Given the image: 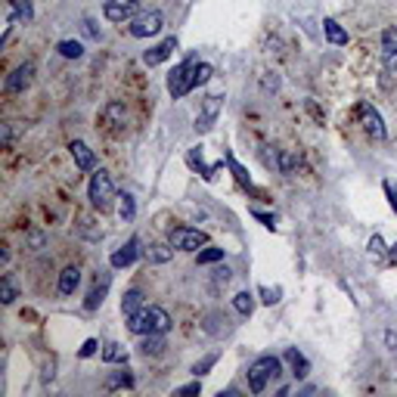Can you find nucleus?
Segmentation results:
<instances>
[{"mask_svg": "<svg viewBox=\"0 0 397 397\" xmlns=\"http://www.w3.org/2000/svg\"><path fill=\"white\" fill-rule=\"evenodd\" d=\"M382 50H385V53H397V28H388V32L382 34Z\"/></svg>", "mask_w": 397, "mask_h": 397, "instance_id": "7c9ffc66", "label": "nucleus"}, {"mask_svg": "<svg viewBox=\"0 0 397 397\" xmlns=\"http://www.w3.org/2000/svg\"><path fill=\"white\" fill-rule=\"evenodd\" d=\"M251 214H255V218L261 221L264 227H270V230H273V214H264V211H251Z\"/></svg>", "mask_w": 397, "mask_h": 397, "instance_id": "ea45409f", "label": "nucleus"}, {"mask_svg": "<svg viewBox=\"0 0 397 397\" xmlns=\"http://www.w3.org/2000/svg\"><path fill=\"white\" fill-rule=\"evenodd\" d=\"M10 10L19 22H32V0H10Z\"/></svg>", "mask_w": 397, "mask_h": 397, "instance_id": "5701e85b", "label": "nucleus"}, {"mask_svg": "<svg viewBox=\"0 0 397 397\" xmlns=\"http://www.w3.org/2000/svg\"><path fill=\"white\" fill-rule=\"evenodd\" d=\"M388 261H394V264H397V242L391 245V249H388Z\"/></svg>", "mask_w": 397, "mask_h": 397, "instance_id": "a18cd8bd", "label": "nucleus"}, {"mask_svg": "<svg viewBox=\"0 0 397 397\" xmlns=\"http://www.w3.org/2000/svg\"><path fill=\"white\" fill-rule=\"evenodd\" d=\"M186 162H190V168H196L205 180H214V177H218V168H221V165H205V162H202V153H199V149H190V153H186Z\"/></svg>", "mask_w": 397, "mask_h": 397, "instance_id": "4468645a", "label": "nucleus"}, {"mask_svg": "<svg viewBox=\"0 0 397 397\" xmlns=\"http://www.w3.org/2000/svg\"><path fill=\"white\" fill-rule=\"evenodd\" d=\"M174 50H177V41L174 38H165L162 44H155L153 50H146V53H143V62H146V66H162V62L168 60Z\"/></svg>", "mask_w": 397, "mask_h": 397, "instance_id": "f8f14e48", "label": "nucleus"}, {"mask_svg": "<svg viewBox=\"0 0 397 397\" xmlns=\"http://www.w3.org/2000/svg\"><path fill=\"white\" fill-rule=\"evenodd\" d=\"M103 13L109 22H131L140 16V6H137V0H106Z\"/></svg>", "mask_w": 397, "mask_h": 397, "instance_id": "0eeeda50", "label": "nucleus"}, {"mask_svg": "<svg viewBox=\"0 0 397 397\" xmlns=\"http://www.w3.org/2000/svg\"><path fill=\"white\" fill-rule=\"evenodd\" d=\"M137 255H140V239L134 236V239H127V245H121V249L112 255V267H127V264H134Z\"/></svg>", "mask_w": 397, "mask_h": 397, "instance_id": "ddd939ff", "label": "nucleus"}, {"mask_svg": "<svg viewBox=\"0 0 397 397\" xmlns=\"http://www.w3.org/2000/svg\"><path fill=\"white\" fill-rule=\"evenodd\" d=\"M227 162H230V168H233V174H236V180H239V183H242V186H251V177H249V174H245V168H242V165H239V162H236V158H233V155H230V158H227Z\"/></svg>", "mask_w": 397, "mask_h": 397, "instance_id": "473e14b6", "label": "nucleus"}, {"mask_svg": "<svg viewBox=\"0 0 397 397\" xmlns=\"http://www.w3.org/2000/svg\"><path fill=\"white\" fill-rule=\"evenodd\" d=\"M103 118H106V125H121V121H125V103H109Z\"/></svg>", "mask_w": 397, "mask_h": 397, "instance_id": "393cba45", "label": "nucleus"}, {"mask_svg": "<svg viewBox=\"0 0 397 397\" xmlns=\"http://www.w3.org/2000/svg\"><path fill=\"white\" fill-rule=\"evenodd\" d=\"M218 112H221V97H205V103H202V112L196 115V131L199 134H208L214 127V121H218Z\"/></svg>", "mask_w": 397, "mask_h": 397, "instance_id": "6e6552de", "label": "nucleus"}, {"mask_svg": "<svg viewBox=\"0 0 397 397\" xmlns=\"http://www.w3.org/2000/svg\"><path fill=\"white\" fill-rule=\"evenodd\" d=\"M211 75H214V69L208 66V62H199V66H196V75H193V78H196V88H202V84L211 81Z\"/></svg>", "mask_w": 397, "mask_h": 397, "instance_id": "c756f323", "label": "nucleus"}, {"mask_svg": "<svg viewBox=\"0 0 397 397\" xmlns=\"http://www.w3.org/2000/svg\"><path fill=\"white\" fill-rule=\"evenodd\" d=\"M103 360H106V363H127V348H125V344H118V342L106 344Z\"/></svg>", "mask_w": 397, "mask_h": 397, "instance_id": "aec40b11", "label": "nucleus"}, {"mask_svg": "<svg viewBox=\"0 0 397 397\" xmlns=\"http://www.w3.org/2000/svg\"><path fill=\"white\" fill-rule=\"evenodd\" d=\"M143 307H146V305H143V292H140V288H127L125 298H121V314L134 316L137 310H143Z\"/></svg>", "mask_w": 397, "mask_h": 397, "instance_id": "f3484780", "label": "nucleus"}, {"mask_svg": "<svg viewBox=\"0 0 397 397\" xmlns=\"http://www.w3.org/2000/svg\"><path fill=\"white\" fill-rule=\"evenodd\" d=\"M56 50H60V56H66V60H81V56H84L81 41H60Z\"/></svg>", "mask_w": 397, "mask_h": 397, "instance_id": "412c9836", "label": "nucleus"}, {"mask_svg": "<svg viewBox=\"0 0 397 397\" xmlns=\"http://www.w3.org/2000/svg\"><path fill=\"white\" fill-rule=\"evenodd\" d=\"M131 385H134L131 372H118V375H109V379H106V388H109V391H115V388H131Z\"/></svg>", "mask_w": 397, "mask_h": 397, "instance_id": "bb28decb", "label": "nucleus"}, {"mask_svg": "<svg viewBox=\"0 0 397 397\" xmlns=\"http://www.w3.org/2000/svg\"><path fill=\"white\" fill-rule=\"evenodd\" d=\"M106 288H109V277H106L97 288H90V295H88V301H84V307H88V310H97L99 305H103V298H106Z\"/></svg>", "mask_w": 397, "mask_h": 397, "instance_id": "4be33fe9", "label": "nucleus"}, {"mask_svg": "<svg viewBox=\"0 0 397 397\" xmlns=\"http://www.w3.org/2000/svg\"><path fill=\"white\" fill-rule=\"evenodd\" d=\"M140 351L146 354V357H158V354L165 351V338L158 335V332H155V335H143V342H140Z\"/></svg>", "mask_w": 397, "mask_h": 397, "instance_id": "6ab92c4d", "label": "nucleus"}, {"mask_svg": "<svg viewBox=\"0 0 397 397\" xmlns=\"http://www.w3.org/2000/svg\"><path fill=\"white\" fill-rule=\"evenodd\" d=\"M32 78H34V62H25V66L13 69V75L6 78V90H10V93H22L28 84H32Z\"/></svg>", "mask_w": 397, "mask_h": 397, "instance_id": "9d476101", "label": "nucleus"}, {"mask_svg": "<svg viewBox=\"0 0 397 397\" xmlns=\"http://www.w3.org/2000/svg\"><path fill=\"white\" fill-rule=\"evenodd\" d=\"M295 165H298V155H295V153H283V155H279V171H283V174H292Z\"/></svg>", "mask_w": 397, "mask_h": 397, "instance_id": "2f4dec72", "label": "nucleus"}, {"mask_svg": "<svg viewBox=\"0 0 397 397\" xmlns=\"http://www.w3.org/2000/svg\"><path fill=\"white\" fill-rule=\"evenodd\" d=\"M223 258V249H205V251H199V264H214V261H221Z\"/></svg>", "mask_w": 397, "mask_h": 397, "instance_id": "72a5a7b5", "label": "nucleus"}, {"mask_svg": "<svg viewBox=\"0 0 397 397\" xmlns=\"http://www.w3.org/2000/svg\"><path fill=\"white\" fill-rule=\"evenodd\" d=\"M283 372V363H279V357H258L255 363L249 366V388L255 394H261L267 388V382L277 379V375Z\"/></svg>", "mask_w": 397, "mask_h": 397, "instance_id": "7ed1b4c3", "label": "nucleus"}, {"mask_svg": "<svg viewBox=\"0 0 397 397\" xmlns=\"http://www.w3.org/2000/svg\"><path fill=\"white\" fill-rule=\"evenodd\" d=\"M69 149H71V158H75V165L81 171H93V168H97V155H93V149L84 140H71Z\"/></svg>", "mask_w": 397, "mask_h": 397, "instance_id": "9b49d317", "label": "nucleus"}, {"mask_svg": "<svg viewBox=\"0 0 397 397\" xmlns=\"http://www.w3.org/2000/svg\"><path fill=\"white\" fill-rule=\"evenodd\" d=\"M162 25H165V16L158 10H153V13H140L137 19H131V34L134 38H153V34H158L162 32Z\"/></svg>", "mask_w": 397, "mask_h": 397, "instance_id": "423d86ee", "label": "nucleus"}, {"mask_svg": "<svg viewBox=\"0 0 397 397\" xmlns=\"http://www.w3.org/2000/svg\"><path fill=\"white\" fill-rule=\"evenodd\" d=\"M323 34H326V41H329V44H335V47L348 44V32H344L335 19H323Z\"/></svg>", "mask_w": 397, "mask_h": 397, "instance_id": "2eb2a0df", "label": "nucleus"}, {"mask_svg": "<svg viewBox=\"0 0 397 397\" xmlns=\"http://www.w3.org/2000/svg\"><path fill=\"white\" fill-rule=\"evenodd\" d=\"M370 255H375V258L388 255V249H385V242H382V236H379V233H375L372 239H370Z\"/></svg>", "mask_w": 397, "mask_h": 397, "instance_id": "e433bc0d", "label": "nucleus"}, {"mask_svg": "<svg viewBox=\"0 0 397 397\" xmlns=\"http://www.w3.org/2000/svg\"><path fill=\"white\" fill-rule=\"evenodd\" d=\"M286 363L292 366V372L298 375V379H301V375H307V370H310L307 357H305L301 351H295V348H288V351H286Z\"/></svg>", "mask_w": 397, "mask_h": 397, "instance_id": "a211bd4d", "label": "nucleus"}, {"mask_svg": "<svg viewBox=\"0 0 397 397\" xmlns=\"http://www.w3.org/2000/svg\"><path fill=\"white\" fill-rule=\"evenodd\" d=\"M258 295H261L264 305H277V301H279V288H267V286H261V288H258Z\"/></svg>", "mask_w": 397, "mask_h": 397, "instance_id": "c9c22d12", "label": "nucleus"}, {"mask_svg": "<svg viewBox=\"0 0 397 397\" xmlns=\"http://www.w3.org/2000/svg\"><path fill=\"white\" fill-rule=\"evenodd\" d=\"M385 69H388V75L397 71V53H385Z\"/></svg>", "mask_w": 397, "mask_h": 397, "instance_id": "58836bf2", "label": "nucleus"}, {"mask_svg": "<svg viewBox=\"0 0 397 397\" xmlns=\"http://www.w3.org/2000/svg\"><path fill=\"white\" fill-rule=\"evenodd\" d=\"M385 193H388V202H391V208L397 211V190H394L391 183H385Z\"/></svg>", "mask_w": 397, "mask_h": 397, "instance_id": "a19ab883", "label": "nucleus"}, {"mask_svg": "<svg viewBox=\"0 0 397 397\" xmlns=\"http://www.w3.org/2000/svg\"><path fill=\"white\" fill-rule=\"evenodd\" d=\"M127 329L134 332V335H165V332L171 329V316H168V310L165 307H155V305H149V307H143V310H137L134 316H127Z\"/></svg>", "mask_w": 397, "mask_h": 397, "instance_id": "f257e3e1", "label": "nucleus"}, {"mask_svg": "<svg viewBox=\"0 0 397 397\" xmlns=\"http://www.w3.org/2000/svg\"><path fill=\"white\" fill-rule=\"evenodd\" d=\"M214 363H218V357H214V354H208V357H202V360H199V363H196V366H193V372H196V375H205V372H208V370H211V366H214Z\"/></svg>", "mask_w": 397, "mask_h": 397, "instance_id": "f704fd0d", "label": "nucleus"}, {"mask_svg": "<svg viewBox=\"0 0 397 397\" xmlns=\"http://www.w3.org/2000/svg\"><path fill=\"white\" fill-rule=\"evenodd\" d=\"M88 196H90V202H93V208H99V211H109V208H112V199H115V183H112L109 171L99 168L97 174L90 177Z\"/></svg>", "mask_w": 397, "mask_h": 397, "instance_id": "20e7f679", "label": "nucleus"}, {"mask_svg": "<svg viewBox=\"0 0 397 397\" xmlns=\"http://www.w3.org/2000/svg\"><path fill=\"white\" fill-rule=\"evenodd\" d=\"M32 245H34V249H41V245H44V236H41V233H32Z\"/></svg>", "mask_w": 397, "mask_h": 397, "instance_id": "c03bdc74", "label": "nucleus"}, {"mask_svg": "<svg viewBox=\"0 0 397 397\" xmlns=\"http://www.w3.org/2000/svg\"><path fill=\"white\" fill-rule=\"evenodd\" d=\"M97 348H99L97 338H88V342H84V348H81V357H93V354H97Z\"/></svg>", "mask_w": 397, "mask_h": 397, "instance_id": "4c0bfd02", "label": "nucleus"}, {"mask_svg": "<svg viewBox=\"0 0 397 397\" xmlns=\"http://www.w3.org/2000/svg\"><path fill=\"white\" fill-rule=\"evenodd\" d=\"M214 277H218L221 283H227V279H230V270H227V267H218V270H214Z\"/></svg>", "mask_w": 397, "mask_h": 397, "instance_id": "37998d69", "label": "nucleus"}, {"mask_svg": "<svg viewBox=\"0 0 397 397\" xmlns=\"http://www.w3.org/2000/svg\"><path fill=\"white\" fill-rule=\"evenodd\" d=\"M360 121H363V127H366V134L370 137H375V140H385V125H382V115L375 112V106H370V103H360Z\"/></svg>", "mask_w": 397, "mask_h": 397, "instance_id": "1a4fd4ad", "label": "nucleus"}, {"mask_svg": "<svg viewBox=\"0 0 397 397\" xmlns=\"http://www.w3.org/2000/svg\"><path fill=\"white\" fill-rule=\"evenodd\" d=\"M171 255H174V245H153V249H149V261L153 264H165V261H171Z\"/></svg>", "mask_w": 397, "mask_h": 397, "instance_id": "a878e982", "label": "nucleus"}, {"mask_svg": "<svg viewBox=\"0 0 397 397\" xmlns=\"http://www.w3.org/2000/svg\"><path fill=\"white\" fill-rule=\"evenodd\" d=\"M0 301H4V305H13V301H16V286H13L10 277H4V283H0Z\"/></svg>", "mask_w": 397, "mask_h": 397, "instance_id": "cd10ccee", "label": "nucleus"}, {"mask_svg": "<svg viewBox=\"0 0 397 397\" xmlns=\"http://www.w3.org/2000/svg\"><path fill=\"white\" fill-rule=\"evenodd\" d=\"M78 286H81V270L78 267H66L60 273V295H71Z\"/></svg>", "mask_w": 397, "mask_h": 397, "instance_id": "dca6fc26", "label": "nucleus"}, {"mask_svg": "<svg viewBox=\"0 0 397 397\" xmlns=\"http://www.w3.org/2000/svg\"><path fill=\"white\" fill-rule=\"evenodd\" d=\"M168 239L177 251H199L202 245H208V233L193 230V227H177V230H171Z\"/></svg>", "mask_w": 397, "mask_h": 397, "instance_id": "39448f33", "label": "nucleus"}, {"mask_svg": "<svg viewBox=\"0 0 397 397\" xmlns=\"http://www.w3.org/2000/svg\"><path fill=\"white\" fill-rule=\"evenodd\" d=\"M134 211H137V205H134V196H125V199H121V208H118L121 221H125V223H131V221H134Z\"/></svg>", "mask_w": 397, "mask_h": 397, "instance_id": "c85d7f7f", "label": "nucleus"}, {"mask_svg": "<svg viewBox=\"0 0 397 397\" xmlns=\"http://www.w3.org/2000/svg\"><path fill=\"white\" fill-rule=\"evenodd\" d=\"M196 66H199L196 56H190V60H183V62H180V66L168 75V93H171L174 99H183L186 93L196 88V78H193V75H196Z\"/></svg>", "mask_w": 397, "mask_h": 397, "instance_id": "f03ea898", "label": "nucleus"}, {"mask_svg": "<svg viewBox=\"0 0 397 397\" xmlns=\"http://www.w3.org/2000/svg\"><path fill=\"white\" fill-rule=\"evenodd\" d=\"M177 394H199V382H193V385H183V388H177Z\"/></svg>", "mask_w": 397, "mask_h": 397, "instance_id": "79ce46f5", "label": "nucleus"}, {"mask_svg": "<svg viewBox=\"0 0 397 397\" xmlns=\"http://www.w3.org/2000/svg\"><path fill=\"white\" fill-rule=\"evenodd\" d=\"M233 307L239 310L242 316H251V310H255V295H249V292H239L233 298Z\"/></svg>", "mask_w": 397, "mask_h": 397, "instance_id": "b1692460", "label": "nucleus"}]
</instances>
